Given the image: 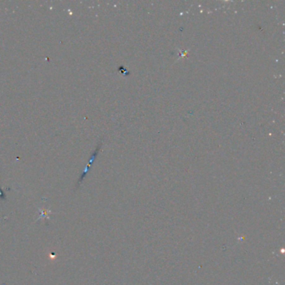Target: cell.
<instances>
[{"label":"cell","instance_id":"1","mask_svg":"<svg viewBox=\"0 0 285 285\" xmlns=\"http://www.w3.org/2000/svg\"><path fill=\"white\" fill-rule=\"evenodd\" d=\"M38 210L40 212V217H39V218H44V217L49 218V214L51 213V212L50 210H44V209L40 208H38Z\"/></svg>","mask_w":285,"mask_h":285}]
</instances>
